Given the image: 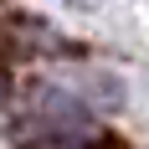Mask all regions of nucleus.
Here are the masks:
<instances>
[{"instance_id": "nucleus-1", "label": "nucleus", "mask_w": 149, "mask_h": 149, "mask_svg": "<svg viewBox=\"0 0 149 149\" xmlns=\"http://www.w3.org/2000/svg\"><path fill=\"white\" fill-rule=\"evenodd\" d=\"M0 88H5V82H0Z\"/></svg>"}]
</instances>
